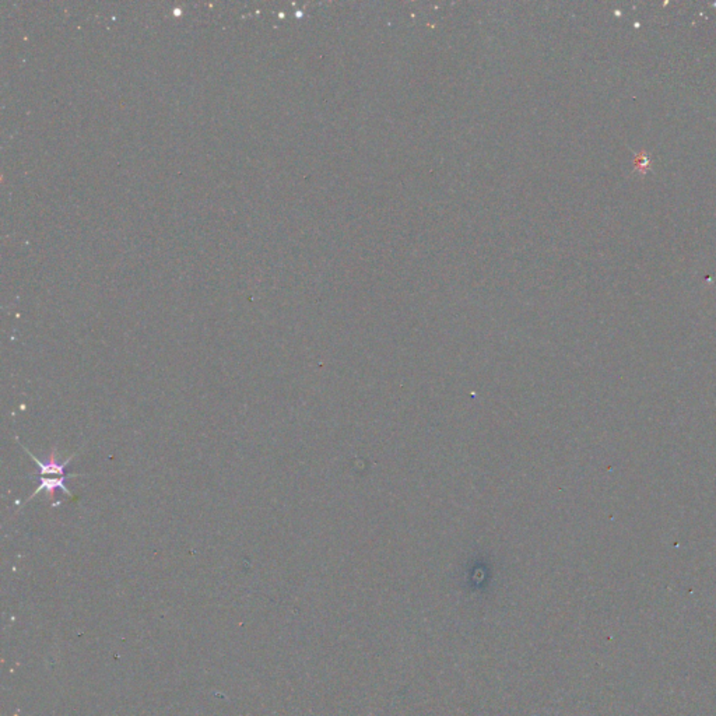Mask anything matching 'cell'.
<instances>
[{
  "instance_id": "cell-1",
  "label": "cell",
  "mask_w": 716,
  "mask_h": 716,
  "mask_svg": "<svg viewBox=\"0 0 716 716\" xmlns=\"http://www.w3.org/2000/svg\"><path fill=\"white\" fill-rule=\"evenodd\" d=\"M16 440H17V442L23 447V449H26V452L28 454V457H30L33 461L35 462V463L40 466V476H50V474H56V476H59V477L66 476V474H65V467H66V466H69V463L72 462V459H73V458L79 454V452H76V454H73L72 457H69L67 459H65L63 462H59L57 461V445H55V447L52 448V452L51 455H50V458H48V459L45 462H41L38 459V458H35V457H34V454H31V452L28 451V448H27V447H24V445H23V442H20V440H18V438H16Z\"/></svg>"
},
{
  "instance_id": "cell-2",
  "label": "cell",
  "mask_w": 716,
  "mask_h": 716,
  "mask_svg": "<svg viewBox=\"0 0 716 716\" xmlns=\"http://www.w3.org/2000/svg\"><path fill=\"white\" fill-rule=\"evenodd\" d=\"M84 476H89V474H66V476H62V477H53V479H50L48 476H40V487L30 496V498H27L26 503L31 501L37 494H40L41 491H45L50 498L53 500L55 498V493L56 490H62L65 494H67L72 500H74V496L72 494V491L66 487V480L69 479H73V477H84Z\"/></svg>"
}]
</instances>
